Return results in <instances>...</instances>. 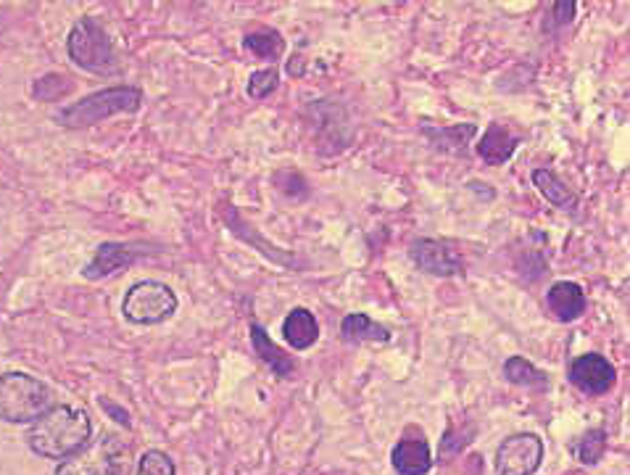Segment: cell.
Here are the masks:
<instances>
[{
  "instance_id": "6da1fadb",
  "label": "cell",
  "mask_w": 630,
  "mask_h": 475,
  "mask_svg": "<svg viewBox=\"0 0 630 475\" xmlns=\"http://www.w3.org/2000/svg\"><path fill=\"white\" fill-rule=\"evenodd\" d=\"M90 433H93V423H90L87 412L61 404V407H51L43 417L34 420L30 433H27V444L40 457L66 459L85 450Z\"/></svg>"
},
{
  "instance_id": "7a4b0ae2",
  "label": "cell",
  "mask_w": 630,
  "mask_h": 475,
  "mask_svg": "<svg viewBox=\"0 0 630 475\" xmlns=\"http://www.w3.org/2000/svg\"><path fill=\"white\" fill-rule=\"evenodd\" d=\"M143 106V91L135 85H114L106 91H99L93 95L72 103V106L61 109L55 122L66 130H82L93 127L99 122L109 120L114 114H135Z\"/></svg>"
},
{
  "instance_id": "3957f363",
  "label": "cell",
  "mask_w": 630,
  "mask_h": 475,
  "mask_svg": "<svg viewBox=\"0 0 630 475\" xmlns=\"http://www.w3.org/2000/svg\"><path fill=\"white\" fill-rule=\"evenodd\" d=\"M66 51L74 64L90 74H99V78H111L122 69L120 53H116L106 30L93 17L74 22L66 38Z\"/></svg>"
},
{
  "instance_id": "277c9868",
  "label": "cell",
  "mask_w": 630,
  "mask_h": 475,
  "mask_svg": "<svg viewBox=\"0 0 630 475\" xmlns=\"http://www.w3.org/2000/svg\"><path fill=\"white\" fill-rule=\"evenodd\" d=\"M53 407V391L27 373L0 375V420L13 425L32 423Z\"/></svg>"
},
{
  "instance_id": "5b68a950",
  "label": "cell",
  "mask_w": 630,
  "mask_h": 475,
  "mask_svg": "<svg viewBox=\"0 0 630 475\" xmlns=\"http://www.w3.org/2000/svg\"><path fill=\"white\" fill-rule=\"evenodd\" d=\"M133 454L120 436H101L99 442L66 457L55 475H130Z\"/></svg>"
},
{
  "instance_id": "8992f818",
  "label": "cell",
  "mask_w": 630,
  "mask_h": 475,
  "mask_svg": "<svg viewBox=\"0 0 630 475\" xmlns=\"http://www.w3.org/2000/svg\"><path fill=\"white\" fill-rule=\"evenodd\" d=\"M122 312L133 326H162L177 312V293L158 280H141L124 296Z\"/></svg>"
},
{
  "instance_id": "52a82bcc",
  "label": "cell",
  "mask_w": 630,
  "mask_h": 475,
  "mask_svg": "<svg viewBox=\"0 0 630 475\" xmlns=\"http://www.w3.org/2000/svg\"><path fill=\"white\" fill-rule=\"evenodd\" d=\"M544 442L536 433H515L496 450V475H533L541 467Z\"/></svg>"
},
{
  "instance_id": "ba28073f",
  "label": "cell",
  "mask_w": 630,
  "mask_h": 475,
  "mask_svg": "<svg viewBox=\"0 0 630 475\" xmlns=\"http://www.w3.org/2000/svg\"><path fill=\"white\" fill-rule=\"evenodd\" d=\"M567 378L576 389L583 391V394L601 396L607 391H612L614 381H618V373H614L612 362L601 354H580L570 362V370H567Z\"/></svg>"
},
{
  "instance_id": "9c48e42d",
  "label": "cell",
  "mask_w": 630,
  "mask_h": 475,
  "mask_svg": "<svg viewBox=\"0 0 630 475\" xmlns=\"http://www.w3.org/2000/svg\"><path fill=\"white\" fill-rule=\"evenodd\" d=\"M410 257L422 272L435 275V278H456V275L465 272V265L454 257L452 249H448L446 244H441V240H433V238L414 240Z\"/></svg>"
},
{
  "instance_id": "30bf717a",
  "label": "cell",
  "mask_w": 630,
  "mask_h": 475,
  "mask_svg": "<svg viewBox=\"0 0 630 475\" xmlns=\"http://www.w3.org/2000/svg\"><path fill=\"white\" fill-rule=\"evenodd\" d=\"M145 249L135 244H101L99 251L93 254L90 265H85L82 270V278L85 280H103L109 275L124 270L130 267L137 257H143Z\"/></svg>"
},
{
  "instance_id": "8fae6325",
  "label": "cell",
  "mask_w": 630,
  "mask_h": 475,
  "mask_svg": "<svg viewBox=\"0 0 630 475\" xmlns=\"http://www.w3.org/2000/svg\"><path fill=\"white\" fill-rule=\"evenodd\" d=\"M391 465L399 475H427L433 467L431 446L422 436H406L393 446Z\"/></svg>"
},
{
  "instance_id": "7c38bea8",
  "label": "cell",
  "mask_w": 630,
  "mask_h": 475,
  "mask_svg": "<svg viewBox=\"0 0 630 475\" xmlns=\"http://www.w3.org/2000/svg\"><path fill=\"white\" fill-rule=\"evenodd\" d=\"M546 307L557 317L559 322H572L583 314L586 309V293L583 288L572 280H557L546 293Z\"/></svg>"
},
{
  "instance_id": "4fadbf2b",
  "label": "cell",
  "mask_w": 630,
  "mask_h": 475,
  "mask_svg": "<svg viewBox=\"0 0 630 475\" xmlns=\"http://www.w3.org/2000/svg\"><path fill=\"white\" fill-rule=\"evenodd\" d=\"M251 343H254V351L256 357H259L261 362L267 364L269 370H272L275 375H282V378H290L296 373V360L290 354H286L277 343L269 339L267 328L261 326V322H251Z\"/></svg>"
},
{
  "instance_id": "5bb4252c",
  "label": "cell",
  "mask_w": 630,
  "mask_h": 475,
  "mask_svg": "<svg viewBox=\"0 0 630 475\" xmlns=\"http://www.w3.org/2000/svg\"><path fill=\"white\" fill-rule=\"evenodd\" d=\"M282 335H286L290 349H309L314 347L317 339H320V326H317V317L309 312V309L296 307L286 314V322H282Z\"/></svg>"
},
{
  "instance_id": "9a60e30c",
  "label": "cell",
  "mask_w": 630,
  "mask_h": 475,
  "mask_svg": "<svg viewBox=\"0 0 630 475\" xmlns=\"http://www.w3.org/2000/svg\"><path fill=\"white\" fill-rule=\"evenodd\" d=\"M477 133L475 125H454V127H431L425 125L422 127V135L431 141V146L441 154H454L462 156L467 154L469 141H473Z\"/></svg>"
},
{
  "instance_id": "2e32d148",
  "label": "cell",
  "mask_w": 630,
  "mask_h": 475,
  "mask_svg": "<svg viewBox=\"0 0 630 475\" xmlns=\"http://www.w3.org/2000/svg\"><path fill=\"white\" fill-rule=\"evenodd\" d=\"M515 148H517V137L512 135L507 127L490 125L486 130V135L481 137V143H477V156H481L486 164L498 167V164L509 162Z\"/></svg>"
},
{
  "instance_id": "e0dca14e",
  "label": "cell",
  "mask_w": 630,
  "mask_h": 475,
  "mask_svg": "<svg viewBox=\"0 0 630 475\" xmlns=\"http://www.w3.org/2000/svg\"><path fill=\"white\" fill-rule=\"evenodd\" d=\"M341 335L345 343H388L391 341V330L380 326V322L370 320L362 312L345 314L341 322Z\"/></svg>"
},
{
  "instance_id": "ac0fdd59",
  "label": "cell",
  "mask_w": 630,
  "mask_h": 475,
  "mask_svg": "<svg viewBox=\"0 0 630 475\" xmlns=\"http://www.w3.org/2000/svg\"><path fill=\"white\" fill-rule=\"evenodd\" d=\"M533 185H536L538 193L549 202L551 206L562 211H572L576 209V193L567 188L565 180H559L557 172L551 169H533Z\"/></svg>"
},
{
  "instance_id": "d6986e66",
  "label": "cell",
  "mask_w": 630,
  "mask_h": 475,
  "mask_svg": "<svg viewBox=\"0 0 630 475\" xmlns=\"http://www.w3.org/2000/svg\"><path fill=\"white\" fill-rule=\"evenodd\" d=\"M504 378H507L512 385H523V389L530 391L549 389V375H546L544 370H538L533 362L523 360V357H509V360L504 362Z\"/></svg>"
},
{
  "instance_id": "ffe728a7",
  "label": "cell",
  "mask_w": 630,
  "mask_h": 475,
  "mask_svg": "<svg viewBox=\"0 0 630 475\" xmlns=\"http://www.w3.org/2000/svg\"><path fill=\"white\" fill-rule=\"evenodd\" d=\"M244 48L248 53H254V56L277 61L282 56V51H286V40H282L280 34L272 32V30L248 32L244 38Z\"/></svg>"
},
{
  "instance_id": "44dd1931",
  "label": "cell",
  "mask_w": 630,
  "mask_h": 475,
  "mask_svg": "<svg viewBox=\"0 0 630 475\" xmlns=\"http://www.w3.org/2000/svg\"><path fill=\"white\" fill-rule=\"evenodd\" d=\"M605 450H607V433L601 428L586 431L583 436L572 442V452H576V457L583 465H597Z\"/></svg>"
},
{
  "instance_id": "7402d4cb",
  "label": "cell",
  "mask_w": 630,
  "mask_h": 475,
  "mask_svg": "<svg viewBox=\"0 0 630 475\" xmlns=\"http://www.w3.org/2000/svg\"><path fill=\"white\" fill-rule=\"evenodd\" d=\"M277 85H280V72L277 69H261L248 80V95L251 99H267L269 93L277 91Z\"/></svg>"
},
{
  "instance_id": "603a6c76",
  "label": "cell",
  "mask_w": 630,
  "mask_h": 475,
  "mask_svg": "<svg viewBox=\"0 0 630 475\" xmlns=\"http://www.w3.org/2000/svg\"><path fill=\"white\" fill-rule=\"evenodd\" d=\"M137 475H175V463H172L164 452L151 450L141 457Z\"/></svg>"
},
{
  "instance_id": "cb8c5ba5",
  "label": "cell",
  "mask_w": 630,
  "mask_h": 475,
  "mask_svg": "<svg viewBox=\"0 0 630 475\" xmlns=\"http://www.w3.org/2000/svg\"><path fill=\"white\" fill-rule=\"evenodd\" d=\"M66 91H72V82L61 78V74H45L43 80L34 82V95H38L40 101H55Z\"/></svg>"
},
{
  "instance_id": "d4e9b609",
  "label": "cell",
  "mask_w": 630,
  "mask_h": 475,
  "mask_svg": "<svg viewBox=\"0 0 630 475\" xmlns=\"http://www.w3.org/2000/svg\"><path fill=\"white\" fill-rule=\"evenodd\" d=\"M576 9H578L576 0H559V3H554L551 17H554V22H557V27L570 24L572 17H576Z\"/></svg>"
},
{
  "instance_id": "484cf974",
  "label": "cell",
  "mask_w": 630,
  "mask_h": 475,
  "mask_svg": "<svg viewBox=\"0 0 630 475\" xmlns=\"http://www.w3.org/2000/svg\"><path fill=\"white\" fill-rule=\"evenodd\" d=\"M469 438H473V436L459 438L454 431H448L446 436H443V442H441V454H446V459L454 457V454H459V450L469 442Z\"/></svg>"
},
{
  "instance_id": "4316f807",
  "label": "cell",
  "mask_w": 630,
  "mask_h": 475,
  "mask_svg": "<svg viewBox=\"0 0 630 475\" xmlns=\"http://www.w3.org/2000/svg\"><path fill=\"white\" fill-rule=\"evenodd\" d=\"M99 402H101V407H103V410H109V415H111V417H114V420H116V423H120V425H130V417H127V412H124L122 407H116V404H114V402H111V399H99Z\"/></svg>"
}]
</instances>
